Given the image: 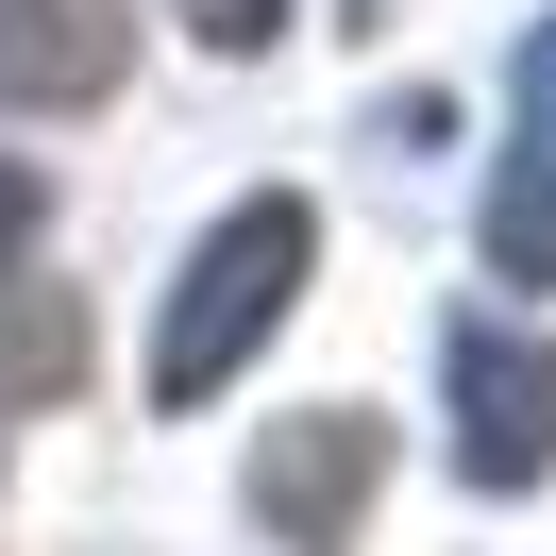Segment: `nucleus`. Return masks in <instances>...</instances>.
<instances>
[{
	"label": "nucleus",
	"mask_w": 556,
	"mask_h": 556,
	"mask_svg": "<svg viewBox=\"0 0 556 556\" xmlns=\"http://www.w3.org/2000/svg\"><path fill=\"white\" fill-rule=\"evenodd\" d=\"M304 253H320V219L287 203V186L219 219V237L186 253V304H169V338H152V405H203V388L237 371V354L270 338L287 304H304Z\"/></svg>",
	"instance_id": "nucleus-1"
},
{
	"label": "nucleus",
	"mask_w": 556,
	"mask_h": 556,
	"mask_svg": "<svg viewBox=\"0 0 556 556\" xmlns=\"http://www.w3.org/2000/svg\"><path fill=\"white\" fill-rule=\"evenodd\" d=\"M455 472L472 489H540L556 472V338L455 320Z\"/></svg>",
	"instance_id": "nucleus-2"
},
{
	"label": "nucleus",
	"mask_w": 556,
	"mask_h": 556,
	"mask_svg": "<svg viewBox=\"0 0 556 556\" xmlns=\"http://www.w3.org/2000/svg\"><path fill=\"white\" fill-rule=\"evenodd\" d=\"M371 421H354V405H320V421H287V439H270V472H253V506H270L287 522V540H304V556H338L354 540V489H371Z\"/></svg>",
	"instance_id": "nucleus-3"
},
{
	"label": "nucleus",
	"mask_w": 556,
	"mask_h": 556,
	"mask_svg": "<svg viewBox=\"0 0 556 556\" xmlns=\"http://www.w3.org/2000/svg\"><path fill=\"white\" fill-rule=\"evenodd\" d=\"M136 17L118 0H0V102H102Z\"/></svg>",
	"instance_id": "nucleus-4"
},
{
	"label": "nucleus",
	"mask_w": 556,
	"mask_h": 556,
	"mask_svg": "<svg viewBox=\"0 0 556 556\" xmlns=\"http://www.w3.org/2000/svg\"><path fill=\"white\" fill-rule=\"evenodd\" d=\"M489 253L556 287V17H540V51H522V152H506V186H489Z\"/></svg>",
	"instance_id": "nucleus-5"
},
{
	"label": "nucleus",
	"mask_w": 556,
	"mask_h": 556,
	"mask_svg": "<svg viewBox=\"0 0 556 556\" xmlns=\"http://www.w3.org/2000/svg\"><path fill=\"white\" fill-rule=\"evenodd\" d=\"M85 371V304L68 287H0V405H51Z\"/></svg>",
	"instance_id": "nucleus-6"
},
{
	"label": "nucleus",
	"mask_w": 556,
	"mask_h": 556,
	"mask_svg": "<svg viewBox=\"0 0 556 556\" xmlns=\"http://www.w3.org/2000/svg\"><path fill=\"white\" fill-rule=\"evenodd\" d=\"M186 17H203L219 51H253V35H270V17H287V0H186Z\"/></svg>",
	"instance_id": "nucleus-7"
},
{
	"label": "nucleus",
	"mask_w": 556,
	"mask_h": 556,
	"mask_svg": "<svg viewBox=\"0 0 556 556\" xmlns=\"http://www.w3.org/2000/svg\"><path fill=\"white\" fill-rule=\"evenodd\" d=\"M17 237H35V169H0V253H17Z\"/></svg>",
	"instance_id": "nucleus-8"
}]
</instances>
